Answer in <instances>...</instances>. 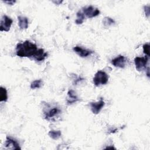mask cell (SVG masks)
I'll return each mask as SVG.
<instances>
[{
    "instance_id": "6da1fadb",
    "label": "cell",
    "mask_w": 150,
    "mask_h": 150,
    "mask_svg": "<svg viewBox=\"0 0 150 150\" xmlns=\"http://www.w3.org/2000/svg\"><path fill=\"white\" fill-rule=\"evenodd\" d=\"M37 50L36 45L28 40L18 43L16 47V54L19 57H33Z\"/></svg>"
},
{
    "instance_id": "7a4b0ae2",
    "label": "cell",
    "mask_w": 150,
    "mask_h": 150,
    "mask_svg": "<svg viewBox=\"0 0 150 150\" xmlns=\"http://www.w3.org/2000/svg\"><path fill=\"white\" fill-rule=\"evenodd\" d=\"M108 81V74L103 71L99 70L93 78V83L96 86L104 85L107 83Z\"/></svg>"
},
{
    "instance_id": "3957f363",
    "label": "cell",
    "mask_w": 150,
    "mask_h": 150,
    "mask_svg": "<svg viewBox=\"0 0 150 150\" xmlns=\"http://www.w3.org/2000/svg\"><path fill=\"white\" fill-rule=\"evenodd\" d=\"M148 61V57H136L134 59V63L136 69L140 71L146 69Z\"/></svg>"
},
{
    "instance_id": "277c9868",
    "label": "cell",
    "mask_w": 150,
    "mask_h": 150,
    "mask_svg": "<svg viewBox=\"0 0 150 150\" xmlns=\"http://www.w3.org/2000/svg\"><path fill=\"white\" fill-rule=\"evenodd\" d=\"M12 22H13V21L11 18L8 17L5 15H3L1 20L0 30L8 32L11 28Z\"/></svg>"
},
{
    "instance_id": "5b68a950",
    "label": "cell",
    "mask_w": 150,
    "mask_h": 150,
    "mask_svg": "<svg viewBox=\"0 0 150 150\" xmlns=\"http://www.w3.org/2000/svg\"><path fill=\"white\" fill-rule=\"evenodd\" d=\"M83 13L88 18H92L98 16L100 14V11L98 8L93 6H88L82 8Z\"/></svg>"
},
{
    "instance_id": "8992f818",
    "label": "cell",
    "mask_w": 150,
    "mask_h": 150,
    "mask_svg": "<svg viewBox=\"0 0 150 150\" xmlns=\"http://www.w3.org/2000/svg\"><path fill=\"white\" fill-rule=\"evenodd\" d=\"M89 105L91 108V110L92 112L94 114H98L103 107L105 105V103L102 98H101L97 102H90Z\"/></svg>"
},
{
    "instance_id": "52a82bcc",
    "label": "cell",
    "mask_w": 150,
    "mask_h": 150,
    "mask_svg": "<svg viewBox=\"0 0 150 150\" xmlns=\"http://www.w3.org/2000/svg\"><path fill=\"white\" fill-rule=\"evenodd\" d=\"M126 62V58L122 55H119L111 60V63L114 66L121 69H123L125 67Z\"/></svg>"
},
{
    "instance_id": "ba28073f",
    "label": "cell",
    "mask_w": 150,
    "mask_h": 150,
    "mask_svg": "<svg viewBox=\"0 0 150 150\" xmlns=\"http://www.w3.org/2000/svg\"><path fill=\"white\" fill-rule=\"evenodd\" d=\"M73 50L79 56H80L81 57H86L91 55L93 53V51H92V50L85 49L82 48L81 47L77 46L74 47Z\"/></svg>"
},
{
    "instance_id": "9c48e42d",
    "label": "cell",
    "mask_w": 150,
    "mask_h": 150,
    "mask_svg": "<svg viewBox=\"0 0 150 150\" xmlns=\"http://www.w3.org/2000/svg\"><path fill=\"white\" fill-rule=\"evenodd\" d=\"M5 146L8 149H21L18 142L9 137H6V141L5 142Z\"/></svg>"
},
{
    "instance_id": "30bf717a",
    "label": "cell",
    "mask_w": 150,
    "mask_h": 150,
    "mask_svg": "<svg viewBox=\"0 0 150 150\" xmlns=\"http://www.w3.org/2000/svg\"><path fill=\"white\" fill-rule=\"evenodd\" d=\"M60 112V110L57 107H53L52 108H50V110H47L46 112H44L45 114V118L46 120H50V119L54 118L56 115H57Z\"/></svg>"
},
{
    "instance_id": "8fae6325",
    "label": "cell",
    "mask_w": 150,
    "mask_h": 150,
    "mask_svg": "<svg viewBox=\"0 0 150 150\" xmlns=\"http://www.w3.org/2000/svg\"><path fill=\"white\" fill-rule=\"evenodd\" d=\"M67 95L68 97L66 101L68 104H71L79 100V98L76 94V93L73 90H69L67 92Z\"/></svg>"
},
{
    "instance_id": "7c38bea8",
    "label": "cell",
    "mask_w": 150,
    "mask_h": 150,
    "mask_svg": "<svg viewBox=\"0 0 150 150\" xmlns=\"http://www.w3.org/2000/svg\"><path fill=\"white\" fill-rule=\"evenodd\" d=\"M47 56V53L45 52L43 49H38L36 53L33 57V59L36 61H42Z\"/></svg>"
},
{
    "instance_id": "4fadbf2b",
    "label": "cell",
    "mask_w": 150,
    "mask_h": 150,
    "mask_svg": "<svg viewBox=\"0 0 150 150\" xmlns=\"http://www.w3.org/2000/svg\"><path fill=\"white\" fill-rule=\"evenodd\" d=\"M18 26L21 29H26L28 28V19L25 16H19L18 17Z\"/></svg>"
},
{
    "instance_id": "5bb4252c",
    "label": "cell",
    "mask_w": 150,
    "mask_h": 150,
    "mask_svg": "<svg viewBox=\"0 0 150 150\" xmlns=\"http://www.w3.org/2000/svg\"><path fill=\"white\" fill-rule=\"evenodd\" d=\"M49 136L53 139H58L62 135V132L60 130H50L48 133Z\"/></svg>"
},
{
    "instance_id": "9a60e30c",
    "label": "cell",
    "mask_w": 150,
    "mask_h": 150,
    "mask_svg": "<svg viewBox=\"0 0 150 150\" xmlns=\"http://www.w3.org/2000/svg\"><path fill=\"white\" fill-rule=\"evenodd\" d=\"M8 100V94L6 89L3 87H0V101H6Z\"/></svg>"
},
{
    "instance_id": "2e32d148",
    "label": "cell",
    "mask_w": 150,
    "mask_h": 150,
    "mask_svg": "<svg viewBox=\"0 0 150 150\" xmlns=\"http://www.w3.org/2000/svg\"><path fill=\"white\" fill-rule=\"evenodd\" d=\"M77 19L75 21V22L77 25H81L83 23L84 20V15L81 11L77 12Z\"/></svg>"
},
{
    "instance_id": "e0dca14e",
    "label": "cell",
    "mask_w": 150,
    "mask_h": 150,
    "mask_svg": "<svg viewBox=\"0 0 150 150\" xmlns=\"http://www.w3.org/2000/svg\"><path fill=\"white\" fill-rule=\"evenodd\" d=\"M103 25L105 27H108V26H111L112 25L114 24L115 21L112 18H111L110 17H108V16H106L103 19Z\"/></svg>"
},
{
    "instance_id": "ac0fdd59",
    "label": "cell",
    "mask_w": 150,
    "mask_h": 150,
    "mask_svg": "<svg viewBox=\"0 0 150 150\" xmlns=\"http://www.w3.org/2000/svg\"><path fill=\"white\" fill-rule=\"evenodd\" d=\"M42 84V80H36L33 81L31 84H30V88L32 89H35V88H38L41 87Z\"/></svg>"
},
{
    "instance_id": "d6986e66",
    "label": "cell",
    "mask_w": 150,
    "mask_h": 150,
    "mask_svg": "<svg viewBox=\"0 0 150 150\" xmlns=\"http://www.w3.org/2000/svg\"><path fill=\"white\" fill-rule=\"evenodd\" d=\"M143 52L144 53L146 54L148 57L149 56V45L148 43H145L143 45Z\"/></svg>"
},
{
    "instance_id": "ffe728a7",
    "label": "cell",
    "mask_w": 150,
    "mask_h": 150,
    "mask_svg": "<svg viewBox=\"0 0 150 150\" xmlns=\"http://www.w3.org/2000/svg\"><path fill=\"white\" fill-rule=\"evenodd\" d=\"M144 12H145V15L146 16V17H149V6H144Z\"/></svg>"
},
{
    "instance_id": "44dd1931",
    "label": "cell",
    "mask_w": 150,
    "mask_h": 150,
    "mask_svg": "<svg viewBox=\"0 0 150 150\" xmlns=\"http://www.w3.org/2000/svg\"><path fill=\"white\" fill-rule=\"evenodd\" d=\"M15 1H4V2L5 3H6V4H8V5H13V4H15Z\"/></svg>"
}]
</instances>
